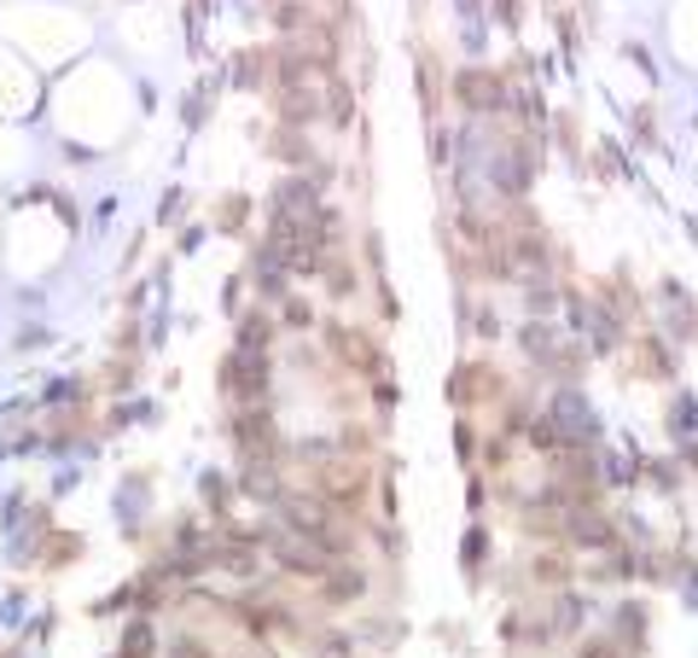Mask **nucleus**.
I'll return each mask as SVG.
<instances>
[{
    "instance_id": "nucleus-29",
    "label": "nucleus",
    "mask_w": 698,
    "mask_h": 658,
    "mask_svg": "<svg viewBox=\"0 0 698 658\" xmlns=\"http://www.w3.org/2000/svg\"><path fill=\"white\" fill-rule=\"evenodd\" d=\"M664 425H669V438H698V397L692 390H675V402H669V414H664Z\"/></svg>"
},
{
    "instance_id": "nucleus-33",
    "label": "nucleus",
    "mask_w": 698,
    "mask_h": 658,
    "mask_svg": "<svg viewBox=\"0 0 698 658\" xmlns=\"http://www.w3.org/2000/svg\"><path fill=\"white\" fill-rule=\"evenodd\" d=\"M641 484L675 496V489H681V455H675V461H641Z\"/></svg>"
},
{
    "instance_id": "nucleus-9",
    "label": "nucleus",
    "mask_w": 698,
    "mask_h": 658,
    "mask_svg": "<svg viewBox=\"0 0 698 658\" xmlns=\"http://www.w3.org/2000/svg\"><path fill=\"white\" fill-rule=\"evenodd\" d=\"M547 414H553V425L565 431L570 449H593V443H600V414H593V402L582 397L577 385H559V390H553Z\"/></svg>"
},
{
    "instance_id": "nucleus-31",
    "label": "nucleus",
    "mask_w": 698,
    "mask_h": 658,
    "mask_svg": "<svg viewBox=\"0 0 698 658\" xmlns=\"http://www.w3.org/2000/svg\"><path fill=\"white\" fill-rule=\"evenodd\" d=\"M274 24H280V35H303V30H315L309 0H274Z\"/></svg>"
},
{
    "instance_id": "nucleus-22",
    "label": "nucleus",
    "mask_w": 698,
    "mask_h": 658,
    "mask_svg": "<svg viewBox=\"0 0 698 658\" xmlns=\"http://www.w3.org/2000/svg\"><path fill=\"white\" fill-rule=\"evenodd\" d=\"M269 158H280L285 170H315L309 129H274V140H269Z\"/></svg>"
},
{
    "instance_id": "nucleus-38",
    "label": "nucleus",
    "mask_w": 698,
    "mask_h": 658,
    "mask_svg": "<svg viewBox=\"0 0 698 658\" xmlns=\"http://www.w3.org/2000/svg\"><path fill=\"white\" fill-rule=\"evenodd\" d=\"M483 507H489V484H483V472H471V484H466V513H471V519H483Z\"/></svg>"
},
{
    "instance_id": "nucleus-15",
    "label": "nucleus",
    "mask_w": 698,
    "mask_h": 658,
    "mask_svg": "<svg viewBox=\"0 0 698 658\" xmlns=\"http://www.w3.org/2000/svg\"><path fill=\"white\" fill-rule=\"evenodd\" d=\"M489 560H495V537H489V525H483V519H471V525H466V537H460V571H466V589H471V594H483V583H489Z\"/></svg>"
},
{
    "instance_id": "nucleus-28",
    "label": "nucleus",
    "mask_w": 698,
    "mask_h": 658,
    "mask_svg": "<svg viewBox=\"0 0 698 658\" xmlns=\"http://www.w3.org/2000/svg\"><path fill=\"white\" fill-rule=\"evenodd\" d=\"M198 496L210 501V519H216V525H228V519H233V496H239V489L221 478V472H204V478H198Z\"/></svg>"
},
{
    "instance_id": "nucleus-42",
    "label": "nucleus",
    "mask_w": 698,
    "mask_h": 658,
    "mask_svg": "<svg viewBox=\"0 0 698 658\" xmlns=\"http://www.w3.org/2000/svg\"><path fill=\"white\" fill-rule=\"evenodd\" d=\"M117 349H122V356H134V349H140V333H134V321H129V326H122V333H117Z\"/></svg>"
},
{
    "instance_id": "nucleus-39",
    "label": "nucleus",
    "mask_w": 698,
    "mask_h": 658,
    "mask_svg": "<svg viewBox=\"0 0 698 658\" xmlns=\"http://www.w3.org/2000/svg\"><path fill=\"white\" fill-rule=\"evenodd\" d=\"M471 333H478L483 344H495L501 338V315L495 310H478V315H471Z\"/></svg>"
},
{
    "instance_id": "nucleus-20",
    "label": "nucleus",
    "mask_w": 698,
    "mask_h": 658,
    "mask_svg": "<svg viewBox=\"0 0 698 658\" xmlns=\"http://www.w3.org/2000/svg\"><path fill=\"white\" fill-rule=\"evenodd\" d=\"M163 652V635L146 612H129V624L117 629V658H157Z\"/></svg>"
},
{
    "instance_id": "nucleus-5",
    "label": "nucleus",
    "mask_w": 698,
    "mask_h": 658,
    "mask_svg": "<svg viewBox=\"0 0 698 658\" xmlns=\"http://www.w3.org/2000/svg\"><path fill=\"white\" fill-rule=\"evenodd\" d=\"M228 438L239 443V455H262V461H280V466L292 461V449H285L280 420H274V408H269V402H244V408H233Z\"/></svg>"
},
{
    "instance_id": "nucleus-19",
    "label": "nucleus",
    "mask_w": 698,
    "mask_h": 658,
    "mask_svg": "<svg viewBox=\"0 0 698 658\" xmlns=\"http://www.w3.org/2000/svg\"><path fill=\"white\" fill-rule=\"evenodd\" d=\"M547 618H553V635H559V641H577V635L588 629V618H593V601H588V594L559 589V594H553V606H547Z\"/></svg>"
},
{
    "instance_id": "nucleus-11",
    "label": "nucleus",
    "mask_w": 698,
    "mask_h": 658,
    "mask_svg": "<svg viewBox=\"0 0 698 658\" xmlns=\"http://www.w3.org/2000/svg\"><path fill=\"white\" fill-rule=\"evenodd\" d=\"M315 589H320L326 612H343V606H361V601H367L373 578L361 571V560H332V571H326V578H320Z\"/></svg>"
},
{
    "instance_id": "nucleus-14",
    "label": "nucleus",
    "mask_w": 698,
    "mask_h": 658,
    "mask_svg": "<svg viewBox=\"0 0 698 658\" xmlns=\"http://www.w3.org/2000/svg\"><path fill=\"white\" fill-rule=\"evenodd\" d=\"M664 338L669 344H698V303L681 280H664Z\"/></svg>"
},
{
    "instance_id": "nucleus-30",
    "label": "nucleus",
    "mask_w": 698,
    "mask_h": 658,
    "mask_svg": "<svg viewBox=\"0 0 698 658\" xmlns=\"http://www.w3.org/2000/svg\"><path fill=\"white\" fill-rule=\"evenodd\" d=\"M326 122H332V129H349V122H356V88H349L343 76L326 82Z\"/></svg>"
},
{
    "instance_id": "nucleus-3",
    "label": "nucleus",
    "mask_w": 698,
    "mask_h": 658,
    "mask_svg": "<svg viewBox=\"0 0 698 658\" xmlns=\"http://www.w3.org/2000/svg\"><path fill=\"white\" fill-rule=\"evenodd\" d=\"M216 390L228 397L233 408L244 402H269V390H274V362H269V349H228L216 367Z\"/></svg>"
},
{
    "instance_id": "nucleus-10",
    "label": "nucleus",
    "mask_w": 698,
    "mask_h": 658,
    "mask_svg": "<svg viewBox=\"0 0 698 658\" xmlns=\"http://www.w3.org/2000/svg\"><path fill=\"white\" fill-rule=\"evenodd\" d=\"M233 489L244 501H262V507H274L285 489V466L280 461H262V455H239V472H233Z\"/></svg>"
},
{
    "instance_id": "nucleus-8",
    "label": "nucleus",
    "mask_w": 698,
    "mask_h": 658,
    "mask_svg": "<svg viewBox=\"0 0 698 658\" xmlns=\"http://www.w3.org/2000/svg\"><path fill=\"white\" fill-rule=\"evenodd\" d=\"M455 99H460V111H471V117H506L512 111V82L501 71L466 65L455 76Z\"/></svg>"
},
{
    "instance_id": "nucleus-17",
    "label": "nucleus",
    "mask_w": 698,
    "mask_h": 658,
    "mask_svg": "<svg viewBox=\"0 0 698 658\" xmlns=\"http://www.w3.org/2000/svg\"><path fill=\"white\" fill-rule=\"evenodd\" d=\"M292 269L269 251V245H257V257H251V285H257V303H285L292 298Z\"/></svg>"
},
{
    "instance_id": "nucleus-13",
    "label": "nucleus",
    "mask_w": 698,
    "mask_h": 658,
    "mask_svg": "<svg viewBox=\"0 0 698 658\" xmlns=\"http://www.w3.org/2000/svg\"><path fill=\"white\" fill-rule=\"evenodd\" d=\"M629 367H634V379H675V344L664 333H634L629 338Z\"/></svg>"
},
{
    "instance_id": "nucleus-36",
    "label": "nucleus",
    "mask_w": 698,
    "mask_h": 658,
    "mask_svg": "<svg viewBox=\"0 0 698 658\" xmlns=\"http://www.w3.org/2000/svg\"><path fill=\"white\" fill-rule=\"evenodd\" d=\"M570 658H629L618 635H577V652Z\"/></svg>"
},
{
    "instance_id": "nucleus-25",
    "label": "nucleus",
    "mask_w": 698,
    "mask_h": 658,
    "mask_svg": "<svg viewBox=\"0 0 698 658\" xmlns=\"http://www.w3.org/2000/svg\"><path fill=\"white\" fill-rule=\"evenodd\" d=\"M320 280H326V292H332V298H356V285H361L349 251H326V257H320Z\"/></svg>"
},
{
    "instance_id": "nucleus-43",
    "label": "nucleus",
    "mask_w": 698,
    "mask_h": 658,
    "mask_svg": "<svg viewBox=\"0 0 698 658\" xmlns=\"http://www.w3.org/2000/svg\"><path fill=\"white\" fill-rule=\"evenodd\" d=\"M681 466H692V472H698V438H687V443H681Z\"/></svg>"
},
{
    "instance_id": "nucleus-37",
    "label": "nucleus",
    "mask_w": 698,
    "mask_h": 658,
    "mask_svg": "<svg viewBox=\"0 0 698 658\" xmlns=\"http://www.w3.org/2000/svg\"><path fill=\"white\" fill-rule=\"evenodd\" d=\"M430 163H437V170H443V163H455V134H448L443 122H430Z\"/></svg>"
},
{
    "instance_id": "nucleus-4",
    "label": "nucleus",
    "mask_w": 698,
    "mask_h": 658,
    "mask_svg": "<svg viewBox=\"0 0 698 658\" xmlns=\"http://www.w3.org/2000/svg\"><path fill=\"white\" fill-rule=\"evenodd\" d=\"M320 344L332 349V362L343 367V374H356V379H379L384 374V349H379V338L367 333V326L320 321Z\"/></svg>"
},
{
    "instance_id": "nucleus-24",
    "label": "nucleus",
    "mask_w": 698,
    "mask_h": 658,
    "mask_svg": "<svg viewBox=\"0 0 698 658\" xmlns=\"http://www.w3.org/2000/svg\"><path fill=\"white\" fill-rule=\"evenodd\" d=\"M251 211H257V198L251 193H228V198H216V211H210V228L216 234H244V222H251Z\"/></svg>"
},
{
    "instance_id": "nucleus-2",
    "label": "nucleus",
    "mask_w": 698,
    "mask_h": 658,
    "mask_svg": "<svg viewBox=\"0 0 698 658\" xmlns=\"http://www.w3.org/2000/svg\"><path fill=\"white\" fill-rule=\"evenodd\" d=\"M565 333L570 338H582L593 356H618V349L629 344V321L618 315V310H606L600 298H582V292H570L565 285Z\"/></svg>"
},
{
    "instance_id": "nucleus-18",
    "label": "nucleus",
    "mask_w": 698,
    "mask_h": 658,
    "mask_svg": "<svg viewBox=\"0 0 698 658\" xmlns=\"http://www.w3.org/2000/svg\"><path fill=\"white\" fill-rule=\"evenodd\" d=\"M524 571H530V583H536V589H553V594L577 583V560H570V548H542V553H530Z\"/></svg>"
},
{
    "instance_id": "nucleus-35",
    "label": "nucleus",
    "mask_w": 698,
    "mask_h": 658,
    "mask_svg": "<svg viewBox=\"0 0 698 658\" xmlns=\"http://www.w3.org/2000/svg\"><path fill=\"white\" fill-rule=\"evenodd\" d=\"M163 652H170V658H221V652L210 647V635H193V629H181Z\"/></svg>"
},
{
    "instance_id": "nucleus-26",
    "label": "nucleus",
    "mask_w": 698,
    "mask_h": 658,
    "mask_svg": "<svg viewBox=\"0 0 698 658\" xmlns=\"http://www.w3.org/2000/svg\"><path fill=\"white\" fill-rule=\"evenodd\" d=\"M519 285H524V310L536 315V321H547V315H553V310H559V303H565V292H559V285H553V274H524Z\"/></svg>"
},
{
    "instance_id": "nucleus-6",
    "label": "nucleus",
    "mask_w": 698,
    "mask_h": 658,
    "mask_svg": "<svg viewBox=\"0 0 698 658\" xmlns=\"http://www.w3.org/2000/svg\"><path fill=\"white\" fill-rule=\"evenodd\" d=\"M618 542H623V519L606 501L565 507V548H577V553H611Z\"/></svg>"
},
{
    "instance_id": "nucleus-7",
    "label": "nucleus",
    "mask_w": 698,
    "mask_h": 658,
    "mask_svg": "<svg viewBox=\"0 0 698 658\" xmlns=\"http://www.w3.org/2000/svg\"><path fill=\"white\" fill-rule=\"evenodd\" d=\"M448 397H455L460 414H478V408H501L512 390H506V379H501L495 362H489V356H471V362L455 367V379H448Z\"/></svg>"
},
{
    "instance_id": "nucleus-41",
    "label": "nucleus",
    "mask_w": 698,
    "mask_h": 658,
    "mask_svg": "<svg viewBox=\"0 0 698 658\" xmlns=\"http://www.w3.org/2000/svg\"><path fill=\"white\" fill-rule=\"evenodd\" d=\"M106 385H111V390H134V367H129V362H111V367H106Z\"/></svg>"
},
{
    "instance_id": "nucleus-16",
    "label": "nucleus",
    "mask_w": 698,
    "mask_h": 658,
    "mask_svg": "<svg viewBox=\"0 0 698 658\" xmlns=\"http://www.w3.org/2000/svg\"><path fill=\"white\" fill-rule=\"evenodd\" d=\"M611 635L623 641L629 658H646L652 652V606L646 601H623L618 612H611Z\"/></svg>"
},
{
    "instance_id": "nucleus-1",
    "label": "nucleus",
    "mask_w": 698,
    "mask_h": 658,
    "mask_svg": "<svg viewBox=\"0 0 698 658\" xmlns=\"http://www.w3.org/2000/svg\"><path fill=\"white\" fill-rule=\"evenodd\" d=\"M315 489H320V496L332 501L338 513H349V519H367V496L379 489V466L361 461V455L320 461V466H315Z\"/></svg>"
},
{
    "instance_id": "nucleus-21",
    "label": "nucleus",
    "mask_w": 698,
    "mask_h": 658,
    "mask_svg": "<svg viewBox=\"0 0 698 658\" xmlns=\"http://www.w3.org/2000/svg\"><path fill=\"white\" fill-rule=\"evenodd\" d=\"M274 338H280V321L262 310H239V321H233V344L239 349H274Z\"/></svg>"
},
{
    "instance_id": "nucleus-34",
    "label": "nucleus",
    "mask_w": 698,
    "mask_h": 658,
    "mask_svg": "<svg viewBox=\"0 0 698 658\" xmlns=\"http://www.w3.org/2000/svg\"><path fill=\"white\" fill-rule=\"evenodd\" d=\"M455 455H460L466 472H478V455H483V449H478V425H471V414L455 420Z\"/></svg>"
},
{
    "instance_id": "nucleus-27",
    "label": "nucleus",
    "mask_w": 698,
    "mask_h": 658,
    "mask_svg": "<svg viewBox=\"0 0 698 658\" xmlns=\"http://www.w3.org/2000/svg\"><path fill=\"white\" fill-rule=\"evenodd\" d=\"M687 560L669 548H641V583H681Z\"/></svg>"
},
{
    "instance_id": "nucleus-23",
    "label": "nucleus",
    "mask_w": 698,
    "mask_h": 658,
    "mask_svg": "<svg viewBox=\"0 0 698 658\" xmlns=\"http://www.w3.org/2000/svg\"><path fill=\"white\" fill-rule=\"evenodd\" d=\"M81 548H88V542H81L76 537V530H47V537H41V560L35 565H47V571H65V565H76L81 560Z\"/></svg>"
},
{
    "instance_id": "nucleus-12",
    "label": "nucleus",
    "mask_w": 698,
    "mask_h": 658,
    "mask_svg": "<svg viewBox=\"0 0 698 658\" xmlns=\"http://www.w3.org/2000/svg\"><path fill=\"white\" fill-rule=\"evenodd\" d=\"M269 94H274L280 129H309L326 111V94H315V82H292V88H269Z\"/></svg>"
},
{
    "instance_id": "nucleus-32",
    "label": "nucleus",
    "mask_w": 698,
    "mask_h": 658,
    "mask_svg": "<svg viewBox=\"0 0 698 658\" xmlns=\"http://www.w3.org/2000/svg\"><path fill=\"white\" fill-rule=\"evenodd\" d=\"M315 326H320V321H315V303H309V298L292 292V298L280 303V333H315Z\"/></svg>"
},
{
    "instance_id": "nucleus-40",
    "label": "nucleus",
    "mask_w": 698,
    "mask_h": 658,
    "mask_svg": "<svg viewBox=\"0 0 698 658\" xmlns=\"http://www.w3.org/2000/svg\"><path fill=\"white\" fill-rule=\"evenodd\" d=\"M373 402H379V414H390V408L402 402V385H390V379L379 374V379H373Z\"/></svg>"
}]
</instances>
